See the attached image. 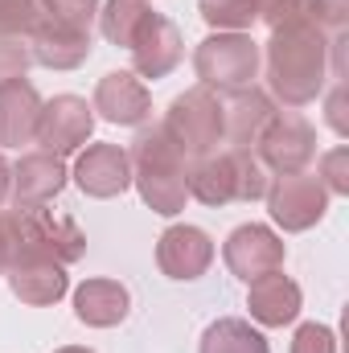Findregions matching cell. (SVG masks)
I'll use <instances>...</instances> for the list:
<instances>
[{
  "instance_id": "6da1fadb",
  "label": "cell",
  "mask_w": 349,
  "mask_h": 353,
  "mask_svg": "<svg viewBox=\"0 0 349 353\" xmlns=\"http://www.w3.org/2000/svg\"><path fill=\"white\" fill-rule=\"evenodd\" d=\"M329 74V41L325 33L304 17V4L292 21L271 29L267 41V83L288 107L312 103Z\"/></svg>"
},
{
  "instance_id": "7a4b0ae2",
  "label": "cell",
  "mask_w": 349,
  "mask_h": 353,
  "mask_svg": "<svg viewBox=\"0 0 349 353\" xmlns=\"http://www.w3.org/2000/svg\"><path fill=\"white\" fill-rule=\"evenodd\" d=\"M132 181L140 185L144 201L157 214H177L189 197L185 189V152L173 144V136L165 132V123L144 128L132 144Z\"/></svg>"
},
{
  "instance_id": "3957f363",
  "label": "cell",
  "mask_w": 349,
  "mask_h": 353,
  "mask_svg": "<svg viewBox=\"0 0 349 353\" xmlns=\"http://www.w3.org/2000/svg\"><path fill=\"white\" fill-rule=\"evenodd\" d=\"M185 189L206 205L255 201V197H267V169L259 157H251V148H230L218 157H201L185 173Z\"/></svg>"
},
{
  "instance_id": "277c9868",
  "label": "cell",
  "mask_w": 349,
  "mask_h": 353,
  "mask_svg": "<svg viewBox=\"0 0 349 353\" xmlns=\"http://www.w3.org/2000/svg\"><path fill=\"white\" fill-rule=\"evenodd\" d=\"M165 132L173 136V144L185 157H214L218 140H222V103L214 87H193L177 94L169 115H165Z\"/></svg>"
},
{
  "instance_id": "5b68a950",
  "label": "cell",
  "mask_w": 349,
  "mask_h": 353,
  "mask_svg": "<svg viewBox=\"0 0 349 353\" xmlns=\"http://www.w3.org/2000/svg\"><path fill=\"white\" fill-rule=\"evenodd\" d=\"M193 70L206 87H251V79L259 70V46L243 33L206 37L193 54Z\"/></svg>"
},
{
  "instance_id": "8992f818",
  "label": "cell",
  "mask_w": 349,
  "mask_h": 353,
  "mask_svg": "<svg viewBox=\"0 0 349 353\" xmlns=\"http://www.w3.org/2000/svg\"><path fill=\"white\" fill-rule=\"evenodd\" d=\"M83 243H87L83 230L70 218H62V214H54L46 205H33V210L17 214V255L33 251V255L54 259V263H74L83 255Z\"/></svg>"
},
{
  "instance_id": "52a82bcc",
  "label": "cell",
  "mask_w": 349,
  "mask_h": 353,
  "mask_svg": "<svg viewBox=\"0 0 349 353\" xmlns=\"http://www.w3.org/2000/svg\"><path fill=\"white\" fill-rule=\"evenodd\" d=\"M259 144V161L263 169H275L279 176L288 173H304V165L317 157V132L304 115L288 111V115H271V123L263 128Z\"/></svg>"
},
{
  "instance_id": "ba28073f",
  "label": "cell",
  "mask_w": 349,
  "mask_h": 353,
  "mask_svg": "<svg viewBox=\"0 0 349 353\" xmlns=\"http://www.w3.org/2000/svg\"><path fill=\"white\" fill-rule=\"evenodd\" d=\"M267 205H271V218L283 230H308L312 222H321V214L329 205V189H325L321 176L288 173L275 185H267Z\"/></svg>"
},
{
  "instance_id": "9c48e42d",
  "label": "cell",
  "mask_w": 349,
  "mask_h": 353,
  "mask_svg": "<svg viewBox=\"0 0 349 353\" xmlns=\"http://www.w3.org/2000/svg\"><path fill=\"white\" fill-rule=\"evenodd\" d=\"M90 103L79 94H58L54 103L41 107V119H37V144L41 152H54V157H66L74 152L79 144H87L90 136Z\"/></svg>"
},
{
  "instance_id": "30bf717a",
  "label": "cell",
  "mask_w": 349,
  "mask_h": 353,
  "mask_svg": "<svg viewBox=\"0 0 349 353\" xmlns=\"http://www.w3.org/2000/svg\"><path fill=\"white\" fill-rule=\"evenodd\" d=\"M218 103H222V140H230V148H251L275 115L271 99L255 87H222Z\"/></svg>"
},
{
  "instance_id": "8fae6325",
  "label": "cell",
  "mask_w": 349,
  "mask_h": 353,
  "mask_svg": "<svg viewBox=\"0 0 349 353\" xmlns=\"http://www.w3.org/2000/svg\"><path fill=\"white\" fill-rule=\"evenodd\" d=\"M222 259L226 267L239 275V279H259V275H271V271H279L283 267V243L267 230V226H239L230 239H226V247H222Z\"/></svg>"
},
{
  "instance_id": "7c38bea8",
  "label": "cell",
  "mask_w": 349,
  "mask_h": 353,
  "mask_svg": "<svg viewBox=\"0 0 349 353\" xmlns=\"http://www.w3.org/2000/svg\"><path fill=\"white\" fill-rule=\"evenodd\" d=\"M128 50H132V62H136V70L144 79H165L177 62H181V54H185L177 25L169 17H161V12H152L144 21V29L136 33V41Z\"/></svg>"
},
{
  "instance_id": "4fadbf2b",
  "label": "cell",
  "mask_w": 349,
  "mask_h": 353,
  "mask_svg": "<svg viewBox=\"0 0 349 353\" xmlns=\"http://www.w3.org/2000/svg\"><path fill=\"white\" fill-rule=\"evenodd\" d=\"M304 0H201V17L214 29H247L263 21L267 29H279L283 21H292L300 12Z\"/></svg>"
},
{
  "instance_id": "5bb4252c",
  "label": "cell",
  "mask_w": 349,
  "mask_h": 353,
  "mask_svg": "<svg viewBox=\"0 0 349 353\" xmlns=\"http://www.w3.org/2000/svg\"><path fill=\"white\" fill-rule=\"evenodd\" d=\"M66 185V169L54 152H29L12 165V189L8 197L21 205V210H33V205H46L50 197H58V189Z\"/></svg>"
},
{
  "instance_id": "9a60e30c",
  "label": "cell",
  "mask_w": 349,
  "mask_h": 353,
  "mask_svg": "<svg viewBox=\"0 0 349 353\" xmlns=\"http://www.w3.org/2000/svg\"><path fill=\"white\" fill-rule=\"evenodd\" d=\"M74 176H79L83 193H90V197H115L132 185V161L119 144H90L79 157Z\"/></svg>"
},
{
  "instance_id": "2e32d148",
  "label": "cell",
  "mask_w": 349,
  "mask_h": 353,
  "mask_svg": "<svg viewBox=\"0 0 349 353\" xmlns=\"http://www.w3.org/2000/svg\"><path fill=\"white\" fill-rule=\"evenodd\" d=\"M157 263L169 279H197L206 267L214 263V243L197 226H173L161 234Z\"/></svg>"
},
{
  "instance_id": "e0dca14e",
  "label": "cell",
  "mask_w": 349,
  "mask_h": 353,
  "mask_svg": "<svg viewBox=\"0 0 349 353\" xmlns=\"http://www.w3.org/2000/svg\"><path fill=\"white\" fill-rule=\"evenodd\" d=\"M90 111H99V115L111 119V123H144V119L152 115V99H148V87H144L136 74L119 70V74H107V79L94 87Z\"/></svg>"
},
{
  "instance_id": "ac0fdd59",
  "label": "cell",
  "mask_w": 349,
  "mask_h": 353,
  "mask_svg": "<svg viewBox=\"0 0 349 353\" xmlns=\"http://www.w3.org/2000/svg\"><path fill=\"white\" fill-rule=\"evenodd\" d=\"M37 119H41V99L25 79L0 83V144L21 148L37 140Z\"/></svg>"
},
{
  "instance_id": "d6986e66",
  "label": "cell",
  "mask_w": 349,
  "mask_h": 353,
  "mask_svg": "<svg viewBox=\"0 0 349 353\" xmlns=\"http://www.w3.org/2000/svg\"><path fill=\"white\" fill-rule=\"evenodd\" d=\"M8 283L25 304H54L66 292V271H62V263H54L46 255L25 251L8 263Z\"/></svg>"
},
{
  "instance_id": "ffe728a7",
  "label": "cell",
  "mask_w": 349,
  "mask_h": 353,
  "mask_svg": "<svg viewBox=\"0 0 349 353\" xmlns=\"http://www.w3.org/2000/svg\"><path fill=\"white\" fill-rule=\"evenodd\" d=\"M29 37H33V46H29L33 50V62L54 66V70H70V66H79L90 54V33H79L70 25H58L50 17H41Z\"/></svg>"
},
{
  "instance_id": "44dd1931",
  "label": "cell",
  "mask_w": 349,
  "mask_h": 353,
  "mask_svg": "<svg viewBox=\"0 0 349 353\" xmlns=\"http://www.w3.org/2000/svg\"><path fill=\"white\" fill-rule=\"evenodd\" d=\"M247 308H251V316L263 321V325H288V321H296V312H300V288H296L283 271L259 275V279H251Z\"/></svg>"
},
{
  "instance_id": "7402d4cb",
  "label": "cell",
  "mask_w": 349,
  "mask_h": 353,
  "mask_svg": "<svg viewBox=\"0 0 349 353\" xmlns=\"http://www.w3.org/2000/svg\"><path fill=\"white\" fill-rule=\"evenodd\" d=\"M74 312L94 329H111L128 316V288L119 279H87L74 292Z\"/></svg>"
},
{
  "instance_id": "603a6c76",
  "label": "cell",
  "mask_w": 349,
  "mask_h": 353,
  "mask_svg": "<svg viewBox=\"0 0 349 353\" xmlns=\"http://www.w3.org/2000/svg\"><path fill=\"white\" fill-rule=\"evenodd\" d=\"M201 353H271V350H267L263 333H255L247 321L226 316V321H218V325L206 329V337H201Z\"/></svg>"
},
{
  "instance_id": "cb8c5ba5",
  "label": "cell",
  "mask_w": 349,
  "mask_h": 353,
  "mask_svg": "<svg viewBox=\"0 0 349 353\" xmlns=\"http://www.w3.org/2000/svg\"><path fill=\"white\" fill-rule=\"evenodd\" d=\"M148 17H152V8L144 0H107V8H103V33L115 46H132Z\"/></svg>"
},
{
  "instance_id": "d4e9b609",
  "label": "cell",
  "mask_w": 349,
  "mask_h": 353,
  "mask_svg": "<svg viewBox=\"0 0 349 353\" xmlns=\"http://www.w3.org/2000/svg\"><path fill=\"white\" fill-rule=\"evenodd\" d=\"M94 12H99V0H41V17H50L58 25H70L79 33H90Z\"/></svg>"
},
{
  "instance_id": "484cf974",
  "label": "cell",
  "mask_w": 349,
  "mask_h": 353,
  "mask_svg": "<svg viewBox=\"0 0 349 353\" xmlns=\"http://www.w3.org/2000/svg\"><path fill=\"white\" fill-rule=\"evenodd\" d=\"M41 21V0H0V33H33Z\"/></svg>"
},
{
  "instance_id": "4316f807",
  "label": "cell",
  "mask_w": 349,
  "mask_h": 353,
  "mask_svg": "<svg viewBox=\"0 0 349 353\" xmlns=\"http://www.w3.org/2000/svg\"><path fill=\"white\" fill-rule=\"evenodd\" d=\"M29 62H33V50L21 41V33H0V83L21 79Z\"/></svg>"
},
{
  "instance_id": "83f0119b",
  "label": "cell",
  "mask_w": 349,
  "mask_h": 353,
  "mask_svg": "<svg viewBox=\"0 0 349 353\" xmlns=\"http://www.w3.org/2000/svg\"><path fill=\"white\" fill-rule=\"evenodd\" d=\"M346 12H349V0H304V17L321 33H333V37L346 29Z\"/></svg>"
},
{
  "instance_id": "f1b7e54d",
  "label": "cell",
  "mask_w": 349,
  "mask_h": 353,
  "mask_svg": "<svg viewBox=\"0 0 349 353\" xmlns=\"http://www.w3.org/2000/svg\"><path fill=\"white\" fill-rule=\"evenodd\" d=\"M292 353H337V341L325 325H300L296 329V341H292Z\"/></svg>"
},
{
  "instance_id": "f546056e",
  "label": "cell",
  "mask_w": 349,
  "mask_h": 353,
  "mask_svg": "<svg viewBox=\"0 0 349 353\" xmlns=\"http://www.w3.org/2000/svg\"><path fill=\"white\" fill-rule=\"evenodd\" d=\"M346 148H333L329 157H325V176H329V189L333 193H346L349 189V176H346Z\"/></svg>"
},
{
  "instance_id": "4dcf8cb0",
  "label": "cell",
  "mask_w": 349,
  "mask_h": 353,
  "mask_svg": "<svg viewBox=\"0 0 349 353\" xmlns=\"http://www.w3.org/2000/svg\"><path fill=\"white\" fill-rule=\"evenodd\" d=\"M8 189H12V169H8L4 157H0V205L8 201Z\"/></svg>"
},
{
  "instance_id": "1f68e13d",
  "label": "cell",
  "mask_w": 349,
  "mask_h": 353,
  "mask_svg": "<svg viewBox=\"0 0 349 353\" xmlns=\"http://www.w3.org/2000/svg\"><path fill=\"white\" fill-rule=\"evenodd\" d=\"M58 353H90V350H79V345H70V350H58Z\"/></svg>"
}]
</instances>
